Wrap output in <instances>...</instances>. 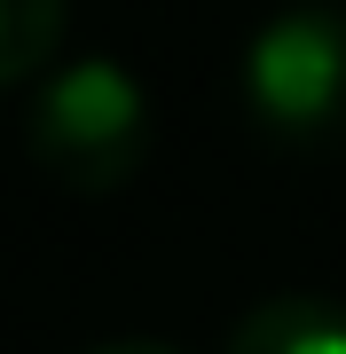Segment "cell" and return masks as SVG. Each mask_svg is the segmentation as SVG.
<instances>
[{"mask_svg":"<svg viewBox=\"0 0 346 354\" xmlns=\"http://www.w3.org/2000/svg\"><path fill=\"white\" fill-rule=\"evenodd\" d=\"M24 150L48 181H64L79 197L126 189L150 158V95L126 64L110 55H87V64H64L32 87L24 111Z\"/></svg>","mask_w":346,"mask_h":354,"instance_id":"6da1fadb","label":"cell"},{"mask_svg":"<svg viewBox=\"0 0 346 354\" xmlns=\"http://www.w3.org/2000/svg\"><path fill=\"white\" fill-rule=\"evenodd\" d=\"M244 111L276 150H331L346 134V16L307 0L244 48Z\"/></svg>","mask_w":346,"mask_h":354,"instance_id":"7a4b0ae2","label":"cell"},{"mask_svg":"<svg viewBox=\"0 0 346 354\" xmlns=\"http://www.w3.org/2000/svg\"><path fill=\"white\" fill-rule=\"evenodd\" d=\"M229 354H346V307L331 299H268L236 323Z\"/></svg>","mask_w":346,"mask_h":354,"instance_id":"3957f363","label":"cell"},{"mask_svg":"<svg viewBox=\"0 0 346 354\" xmlns=\"http://www.w3.org/2000/svg\"><path fill=\"white\" fill-rule=\"evenodd\" d=\"M64 16L71 0H0V87L48 71V55L64 48Z\"/></svg>","mask_w":346,"mask_h":354,"instance_id":"277c9868","label":"cell"},{"mask_svg":"<svg viewBox=\"0 0 346 354\" xmlns=\"http://www.w3.org/2000/svg\"><path fill=\"white\" fill-rule=\"evenodd\" d=\"M87 354H181V346H157V339H110V346H87Z\"/></svg>","mask_w":346,"mask_h":354,"instance_id":"5b68a950","label":"cell"}]
</instances>
